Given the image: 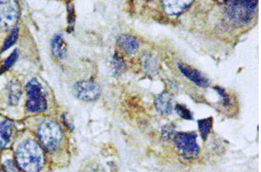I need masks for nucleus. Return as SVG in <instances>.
Masks as SVG:
<instances>
[{
    "instance_id": "1",
    "label": "nucleus",
    "mask_w": 261,
    "mask_h": 172,
    "mask_svg": "<svg viewBox=\"0 0 261 172\" xmlns=\"http://www.w3.org/2000/svg\"><path fill=\"white\" fill-rule=\"evenodd\" d=\"M16 159L18 166L24 172H39L44 165L45 155L36 141L27 140L17 150Z\"/></svg>"
},
{
    "instance_id": "2",
    "label": "nucleus",
    "mask_w": 261,
    "mask_h": 172,
    "mask_svg": "<svg viewBox=\"0 0 261 172\" xmlns=\"http://www.w3.org/2000/svg\"><path fill=\"white\" fill-rule=\"evenodd\" d=\"M258 1H227L224 3L225 13L233 22L246 24L254 18Z\"/></svg>"
},
{
    "instance_id": "3",
    "label": "nucleus",
    "mask_w": 261,
    "mask_h": 172,
    "mask_svg": "<svg viewBox=\"0 0 261 172\" xmlns=\"http://www.w3.org/2000/svg\"><path fill=\"white\" fill-rule=\"evenodd\" d=\"M197 134L194 132L174 133V144L184 159L192 161L199 156L200 149L197 142Z\"/></svg>"
},
{
    "instance_id": "4",
    "label": "nucleus",
    "mask_w": 261,
    "mask_h": 172,
    "mask_svg": "<svg viewBox=\"0 0 261 172\" xmlns=\"http://www.w3.org/2000/svg\"><path fill=\"white\" fill-rule=\"evenodd\" d=\"M38 135L42 144L49 152H54L59 148L63 137L60 125L52 121H44L40 124Z\"/></svg>"
},
{
    "instance_id": "5",
    "label": "nucleus",
    "mask_w": 261,
    "mask_h": 172,
    "mask_svg": "<svg viewBox=\"0 0 261 172\" xmlns=\"http://www.w3.org/2000/svg\"><path fill=\"white\" fill-rule=\"evenodd\" d=\"M28 100L27 110L33 112H41L47 107V102L44 94L43 88L36 79H32L26 87Z\"/></svg>"
},
{
    "instance_id": "6",
    "label": "nucleus",
    "mask_w": 261,
    "mask_h": 172,
    "mask_svg": "<svg viewBox=\"0 0 261 172\" xmlns=\"http://www.w3.org/2000/svg\"><path fill=\"white\" fill-rule=\"evenodd\" d=\"M19 16V4L16 1H0V29L12 31L15 28Z\"/></svg>"
},
{
    "instance_id": "7",
    "label": "nucleus",
    "mask_w": 261,
    "mask_h": 172,
    "mask_svg": "<svg viewBox=\"0 0 261 172\" xmlns=\"http://www.w3.org/2000/svg\"><path fill=\"white\" fill-rule=\"evenodd\" d=\"M75 97L86 102H92L98 99L101 94V89L96 82L92 80L79 81L73 87Z\"/></svg>"
},
{
    "instance_id": "8",
    "label": "nucleus",
    "mask_w": 261,
    "mask_h": 172,
    "mask_svg": "<svg viewBox=\"0 0 261 172\" xmlns=\"http://www.w3.org/2000/svg\"><path fill=\"white\" fill-rule=\"evenodd\" d=\"M178 67L180 72L184 76L196 85L203 88H207L210 85L209 79L206 77L200 71L184 64V63H179L178 64Z\"/></svg>"
},
{
    "instance_id": "9",
    "label": "nucleus",
    "mask_w": 261,
    "mask_h": 172,
    "mask_svg": "<svg viewBox=\"0 0 261 172\" xmlns=\"http://www.w3.org/2000/svg\"><path fill=\"white\" fill-rule=\"evenodd\" d=\"M194 1H163L164 12L168 15L179 16L190 8Z\"/></svg>"
},
{
    "instance_id": "10",
    "label": "nucleus",
    "mask_w": 261,
    "mask_h": 172,
    "mask_svg": "<svg viewBox=\"0 0 261 172\" xmlns=\"http://www.w3.org/2000/svg\"><path fill=\"white\" fill-rule=\"evenodd\" d=\"M157 111L162 115H169L172 111V97L169 92L164 91L154 99Z\"/></svg>"
},
{
    "instance_id": "11",
    "label": "nucleus",
    "mask_w": 261,
    "mask_h": 172,
    "mask_svg": "<svg viewBox=\"0 0 261 172\" xmlns=\"http://www.w3.org/2000/svg\"><path fill=\"white\" fill-rule=\"evenodd\" d=\"M117 43L128 54L137 53L140 45L136 37L129 35H122L118 37Z\"/></svg>"
},
{
    "instance_id": "12",
    "label": "nucleus",
    "mask_w": 261,
    "mask_h": 172,
    "mask_svg": "<svg viewBox=\"0 0 261 172\" xmlns=\"http://www.w3.org/2000/svg\"><path fill=\"white\" fill-rule=\"evenodd\" d=\"M54 55L60 60L66 56L67 49L63 36L61 34H56L53 37L50 43Z\"/></svg>"
},
{
    "instance_id": "13",
    "label": "nucleus",
    "mask_w": 261,
    "mask_h": 172,
    "mask_svg": "<svg viewBox=\"0 0 261 172\" xmlns=\"http://www.w3.org/2000/svg\"><path fill=\"white\" fill-rule=\"evenodd\" d=\"M13 127L14 123L9 120L0 123V148H4L9 142Z\"/></svg>"
},
{
    "instance_id": "14",
    "label": "nucleus",
    "mask_w": 261,
    "mask_h": 172,
    "mask_svg": "<svg viewBox=\"0 0 261 172\" xmlns=\"http://www.w3.org/2000/svg\"><path fill=\"white\" fill-rule=\"evenodd\" d=\"M213 121L212 117L197 121L198 128H199L202 140L203 141L207 140L209 133L213 128Z\"/></svg>"
},
{
    "instance_id": "15",
    "label": "nucleus",
    "mask_w": 261,
    "mask_h": 172,
    "mask_svg": "<svg viewBox=\"0 0 261 172\" xmlns=\"http://www.w3.org/2000/svg\"><path fill=\"white\" fill-rule=\"evenodd\" d=\"M8 93H9V101L11 104L16 105L18 103L22 89L20 83L18 81H12L8 87Z\"/></svg>"
},
{
    "instance_id": "16",
    "label": "nucleus",
    "mask_w": 261,
    "mask_h": 172,
    "mask_svg": "<svg viewBox=\"0 0 261 172\" xmlns=\"http://www.w3.org/2000/svg\"><path fill=\"white\" fill-rule=\"evenodd\" d=\"M19 53L18 49H16L12 52L10 55L8 56L5 62H4L2 68L0 69V74L6 72L7 71L10 69L18 60Z\"/></svg>"
},
{
    "instance_id": "17",
    "label": "nucleus",
    "mask_w": 261,
    "mask_h": 172,
    "mask_svg": "<svg viewBox=\"0 0 261 172\" xmlns=\"http://www.w3.org/2000/svg\"><path fill=\"white\" fill-rule=\"evenodd\" d=\"M18 36L19 29L18 28H15L11 31L10 35L8 36L5 41H4L2 52L7 51L8 49H9L12 45H14L17 40H18Z\"/></svg>"
},
{
    "instance_id": "18",
    "label": "nucleus",
    "mask_w": 261,
    "mask_h": 172,
    "mask_svg": "<svg viewBox=\"0 0 261 172\" xmlns=\"http://www.w3.org/2000/svg\"><path fill=\"white\" fill-rule=\"evenodd\" d=\"M113 68H114L116 74H121L124 73L126 69V64L123 57L118 53H116L113 57Z\"/></svg>"
},
{
    "instance_id": "19",
    "label": "nucleus",
    "mask_w": 261,
    "mask_h": 172,
    "mask_svg": "<svg viewBox=\"0 0 261 172\" xmlns=\"http://www.w3.org/2000/svg\"><path fill=\"white\" fill-rule=\"evenodd\" d=\"M175 110L180 118L189 121L193 120V113L185 105L176 104L175 107Z\"/></svg>"
},
{
    "instance_id": "20",
    "label": "nucleus",
    "mask_w": 261,
    "mask_h": 172,
    "mask_svg": "<svg viewBox=\"0 0 261 172\" xmlns=\"http://www.w3.org/2000/svg\"><path fill=\"white\" fill-rule=\"evenodd\" d=\"M67 12H68V30L70 33L73 31L75 20L74 7L72 3L69 2L67 4Z\"/></svg>"
},
{
    "instance_id": "21",
    "label": "nucleus",
    "mask_w": 261,
    "mask_h": 172,
    "mask_svg": "<svg viewBox=\"0 0 261 172\" xmlns=\"http://www.w3.org/2000/svg\"><path fill=\"white\" fill-rule=\"evenodd\" d=\"M214 89L217 92V93L221 96L223 100V106L225 108L229 107L231 106V100L230 98L224 88H223L220 86H216L214 88Z\"/></svg>"
},
{
    "instance_id": "22",
    "label": "nucleus",
    "mask_w": 261,
    "mask_h": 172,
    "mask_svg": "<svg viewBox=\"0 0 261 172\" xmlns=\"http://www.w3.org/2000/svg\"><path fill=\"white\" fill-rule=\"evenodd\" d=\"M174 126L168 124L162 128V136L165 140H169L172 135H174Z\"/></svg>"
},
{
    "instance_id": "23",
    "label": "nucleus",
    "mask_w": 261,
    "mask_h": 172,
    "mask_svg": "<svg viewBox=\"0 0 261 172\" xmlns=\"http://www.w3.org/2000/svg\"><path fill=\"white\" fill-rule=\"evenodd\" d=\"M6 172H20L18 167L12 161H7L5 163Z\"/></svg>"
},
{
    "instance_id": "24",
    "label": "nucleus",
    "mask_w": 261,
    "mask_h": 172,
    "mask_svg": "<svg viewBox=\"0 0 261 172\" xmlns=\"http://www.w3.org/2000/svg\"><path fill=\"white\" fill-rule=\"evenodd\" d=\"M0 172H6L5 170H4L2 167H0Z\"/></svg>"
}]
</instances>
